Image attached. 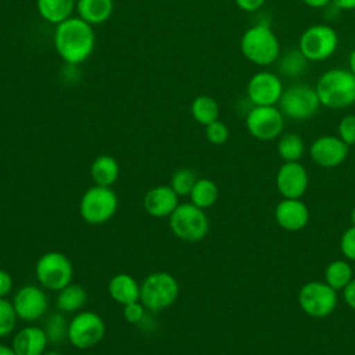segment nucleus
Here are the masks:
<instances>
[{
    "instance_id": "obj_9",
    "label": "nucleus",
    "mask_w": 355,
    "mask_h": 355,
    "mask_svg": "<svg viewBox=\"0 0 355 355\" xmlns=\"http://www.w3.org/2000/svg\"><path fill=\"white\" fill-rule=\"evenodd\" d=\"M338 47L337 32L324 24L306 28L298 42V49L308 61H324L330 58Z\"/></svg>"
},
{
    "instance_id": "obj_5",
    "label": "nucleus",
    "mask_w": 355,
    "mask_h": 355,
    "mask_svg": "<svg viewBox=\"0 0 355 355\" xmlns=\"http://www.w3.org/2000/svg\"><path fill=\"white\" fill-rule=\"evenodd\" d=\"M118 211V196L112 187L94 184L87 189L79 201V214L89 225H103Z\"/></svg>"
},
{
    "instance_id": "obj_18",
    "label": "nucleus",
    "mask_w": 355,
    "mask_h": 355,
    "mask_svg": "<svg viewBox=\"0 0 355 355\" xmlns=\"http://www.w3.org/2000/svg\"><path fill=\"white\" fill-rule=\"evenodd\" d=\"M43 327L31 324L19 329L12 337V348L17 355H43L49 345Z\"/></svg>"
},
{
    "instance_id": "obj_30",
    "label": "nucleus",
    "mask_w": 355,
    "mask_h": 355,
    "mask_svg": "<svg viewBox=\"0 0 355 355\" xmlns=\"http://www.w3.org/2000/svg\"><path fill=\"white\" fill-rule=\"evenodd\" d=\"M68 323L61 312L51 313L44 322V331L50 343L60 344L68 340Z\"/></svg>"
},
{
    "instance_id": "obj_23",
    "label": "nucleus",
    "mask_w": 355,
    "mask_h": 355,
    "mask_svg": "<svg viewBox=\"0 0 355 355\" xmlns=\"http://www.w3.org/2000/svg\"><path fill=\"white\" fill-rule=\"evenodd\" d=\"M75 7V0H36V8L40 18L53 25H58L72 17Z\"/></svg>"
},
{
    "instance_id": "obj_38",
    "label": "nucleus",
    "mask_w": 355,
    "mask_h": 355,
    "mask_svg": "<svg viewBox=\"0 0 355 355\" xmlns=\"http://www.w3.org/2000/svg\"><path fill=\"white\" fill-rule=\"evenodd\" d=\"M234 3L240 10L245 12H254L265 4V0H234Z\"/></svg>"
},
{
    "instance_id": "obj_37",
    "label": "nucleus",
    "mask_w": 355,
    "mask_h": 355,
    "mask_svg": "<svg viewBox=\"0 0 355 355\" xmlns=\"http://www.w3.org/2000/svg\"><path fill=\"white\" fill-rule=\"evenodd\" d=\"M12 286L14 282L11 275L7 270L0 269V298H6L12 291Z\"/></svg>"
},
{
    "instance_id": "obj_43",
    "label": "nucleus",
    "mask_w": 355,
    "mask_h": 355,
    "mask_svg": "<svg viewBox=\"0 0 355 355\" xmlns=\"http://www.w3.org/2000/svg\"><path fill=\"white\" fill-rule=\"evenodd\" d=\"M348 67H349V71L355 75V47L352 49V51L349 53V58H348Z\"/></svg>"
},
{
    "instance_id": "obj_32",
    "label": "nucleus",
    "mask_w": 355,
    "mask_h": 355,
    "mask_svg": "<svg viewBox=\"0 0 355 355\" xmlns=\"http://www.w3.org/2000/svg\"><path fill=\"white\" fill-rule=\"evenodd\" d=\"M17 312L14 309L12 301L7 298H0V338L10 336L17 327Z\"/></svg>"
},
{
    "instance_id": "obj_26",
    "label": "nucleus",
    "mask_w": 355,
    "mask_h": 355,
    "mask_svg": "<svg viewBox=\"0 0 355 355\" xmlns=\"http://www.w3.org/2000/svg\"><path fill=\"white\" fill-rule=\"evenodd\" d=\"M219 196V190L218 186L214 180L211 179H197L194 187L191 189L189 197H190V202H193L194 205H197L198 208L207 209L211 208Z\"/></svg>"
},
{
    "instance_id": "obj_10",
    "label": "nucleus",
    "mask_w": 355,
    "mask_h": 355,
    "mask_svg": "<svg viewBox=\"0 0 355 355\" xmlns=\"http://www.w3.org/2000/svg\"><path fill=\"white\" fill-rule=\"evenodd\" d=\"M105 336L103 318L93 311H79L68 323V341L78 349L97 345Z\"/></svg>"
},
{
    "instance_id": "obj_29",
    "label": "nucleus",
    "mask_w": 355,
    "mask_h": 355,
    "mask_svg": "<svg viewBox=\"0 0 355 355\" xmlns=\"http://www.w3.org/2000/svg\"><path fill=\"white\" fill-rule=\"evenodd\" d=\"M326 283L334 290L344 288L352 280V269L345 261H333L324 272Z\"/></svg>"
},
{
    "instance_id": "obj_16",
    "label": "nucleus",
    "mask_w": 355,
    "mask_h": 355,
    "mask_svg": "<svg viewBox=\"0 0 355 355\" xmlns=\"http://www.w3.org/2000/svg\"><path fill=\"white\" fill-rule=\"evenodd\" d=\"M277 190L284 198H301L308 187L306 169L298 162H284L276 176Z\"/></svg>"
},
{
    "instance_id": "obj_20",
    "label": "nucleus",
    "mask_w": 355,
    "mask_h": 355,
    "mask_svg": "<svg viewBox=\"0 0 355 355\" xmlns=\"http://www.w3.org/2000/svg\"><path fill=\"white\" fill-rule=\"evenodd\" d=\"M108 294L115 302L123 306L130 302L140 301V284L133 276L128 273H118L108 282Z\"/></svg>"
},
{
    "instance_id": "obj_8",
    "label": "nucleus",
    "mask_w": 355,
    "mask_h": 355,
    "mask_svg": "<svg viewBox=\"0 0 355 355\" xmlns=\"http://www.w3.org/2000/svg\"><path fill=\"white\" fill-rule=\"evenodd\" d=\"M320 107V101L315 87L305 83L291 85L283 90L279 101L282 114L294 121H305L313 116Z\"/></svg>"
},
{
    "instance_id": "obj_31",
    "label": "nucleus",
    "mask_w": 355,
    "mask_h": 355,
    "mask_svg": "<svg viewBox=\"0 0 355 355\" xmlns=\"http://www.w3.org/2000/svg\"><path fill=\"white\" fill-rule=\"evenodd\" d=\"M197 175L193 169L190 168H180L178 171L173 172L172 178H171V187L173 189V191L179 196V197H184L189 196L191 189L194 187L196 182H197Z\"/></svg>"
},
{
    "instance_id": "obj_11",
    "label": "nucleus",
    "mask_w": 355,
    "mask_h": 355,
    "mask_svg": "<svg viewBox=\"0 0 355 355\" xmlns=\"http://www.w3.org/2000/svg\"><path fill=\"white\" fill-rule=\"evenodd\" d=\"M250 135L258 140H273L284 128V115L276 105H254L245 118Z\"/></svg>"
},
{
    "instance_id": "obj_24",
    "label": "nucleus",
    "mask_w": 355,
    "mask_h": 355,
    "mask_svg": "<svg viewBox=\"0 0 355 355\" xmlns=\"http://www.w3.org/2000/svg\"><path fill=\"white\" fill-rule=\"evenodd\" d=\"M87 301V293L86 290L75 283H69L60 291H57L55 297V305L60 312L72 313L79 312Z\"/></svg>"
},
{
    "instance_id": "obj_41",
    "label": "nucleus",
    "mask_w": 355,
    "mask_h": 355,
    "mask_svg": "<svg viewBox=\"0 0 355 355\" xmlns=\"http://www.w3.org/2000/svg\"><path fill=\"white\" fill-rule=\"evenodd\" d=\"M305 6L311 7V8H323L326 7L329 3H331V0H301Z\"/></svg>"
},
{
    "instance_id": "obj_34",
    "label": "nucleus",
    "mask_w": 355,
    "mask_h": 355,
    "mask_svg": "<svg viewBox=\"0 0 355 355\" xmlns=\"http://www.w3.org/2000/svg\"><path fill=\"white\" fill-rule=\"evenodd\" d=\"M337 130H338V137L347 146L355 144V115L349 114L341 118Z\"/></svg>"
},
{
    "instance_id": "obj_36",
    "label": "nucleus",
    "mask_w": 355,
    "mask_h": 355,
    "mask_svg": "<svg viewBox=\"0 0 355 355\" xmlns=\"http://www.w3.org/2000/svg\"><path fill=\"white\" fill-rule=\"evenodd\" d=\"M340 247H341L343 254L348 259L355 261V226H352L344 232V234L341 236Z\"/></svg>"
},
{
    "instance_id": "obj_42",
    "label": "nucleus",
    "mask_w": 355,
    "mask_h": 355,
    "mask_svg": "<svg viewBox=\"0 0 355 355\" xmlns=\"http://www.w3.org/2000/svg\"><path fill=\"white\" fill-rule=\"evenodd\" d=\"M0 355H17L12 345H7L0 343Z\"/></svg>"
},
{
    "instance_id": "obj_14",
    "label": "nucleus",
    "mask_w": 355,
    "mask_h": 355,
    "mask_svg": "<svg viewBox=\"0 0 355 355\" xmlns=\"http://www.w3.org/2000/svg\"><path fill=\"white\" fill-rule=\"evenodd\" d=\"M280 78L269 71L254 73L247 83V96L254 105H276L283 94Z\"/></svg>"
},
{
    "instance_id": "obj_25",
    "label": "nucleus",
    "mask_w": 355,
    "mask_h": 355,
    "mask_svg": "<svg viewBox=\"0 0 355 355\" xmlns=\"http://www.w3.org/2000/svg\"><path fill=\"white\" fill-rule=\"evenodd\" d=\"M190 112L194 121L207 126L208 123L219 119V104L214 97L208 94H200L193 100Z\"/></svg>"
},
{
    "instance_id": "obj_7",
    "label": "nucleus",
    "mask_w": 355,
    "mask_h": 355,
    "mask_svg": "<svg viewBox=\"0 0 355 355\" xmlns=\"http://www.w3.org/2000/svg\"><path fill=\"white\" fill-rule=\"evenodd\" d=\"M35 276L39 284L51 291H60L73 279V265L71 259L60 251L43 254L35 265Z\"/></svg>"
},
{
    "instance_id": "obj_44",
    "label": "nucleus",
    "mask_w": 355,
    "mask_h": 355,
    "mask_svg": "<svg viewBox=\"0 0 355 355\" xmlns=\"http://www.w3.org/2000/svg\"><path fill=\"white\" fill-rule=\"evenodd\" d=\"M351 220H352V226H355V208L351 212Z\"/></svg>"
},
{
    "instance_id": "obj_13",
    "label": "nucleus",
    "mask_w": 355,
    "mask_h": 355,
    "mask_svg": "<svg viewBox=\"0 0 355 355\" xmlns=\"http://www.w3.org/2000/svg\"><path fill=\"white\" fill-rule=\"evenodd\" d=\"M12 305L18 319L33 323L43 318L49 309V298L44 290L35 284H26L17 290Z\"/></svg>"
},
{
    "instance_id": "obj_40",
    "label": "nucleus",
    "mask_w": 355,
    "mask_h": 355,
    "mask_svg": "<svg viewBox=\"0 0 355 355\" xmlns=\"http://www.w3.org/2000/svg\"><path fill=\"white\" fill-rule=\"evenodd\" d=\"M331 3L340 10H345V11L355 10V0H331Z\"/></svg>"
},
{
    "instance_id": "obj_33",
    "label": "nucleus",
    "mask_w": 355,
    "mask_h": 355,
    "mask_svg": "<svg viewBox=\"0 0 355 355\" xmlns=\"http://www.w3.org/2000/svg\"><path fill=\"white\" fill-rule=\"evenodd\" d=\"M205 137L212 144H223L229 139V129L222 121L216 119L205 126Z\"/></svg>"
},
{
    "instance_id": "obj_19",
    "label": "nucleus",
    "mask_w": 355,
    "mask_h": 355,
    "mask_svg": "<svg viewBox=\"0 0 355 355\" xmlns=\"http://www.w3.org/2000/svg\"><path fill=\"white\" fill-rule=\"evenodd\" d=\"M275 216L283 229L297 232L306 226L309 220V211L300 198H284L276 207Z\"/></svg>"
},
{
    "instance_id": "obj_17",
    "label": "nucleus",
    "mask_w": 355,
    "mask_h": 355,
    "mask_svg": "<svg viewBox=\"0 0 355 355\" xmlns=\"http://www.w3.org/2000/svg\"><path fill=\"white\" fill-rule=\"evenodd\" d=\"M179 205V196L171 186L150 189L143 198L146 212L153 218H169Z\"/></svg>"
},
{
    "instance_id": "obj_45",
    "label": "nucleus",
    "mask_w": 355,
    "mask_h": 355,
    "mask_svg": "<svg viewBox=\"0 0 355 355\" xmlns=\"http://www.w3.org/2000/svg\"><path fill=\"white\" fill-rule=\"evenodd\" d=\"M43 355H61V354H58V352H54V351H49V352L46 351Z\"/></svg>"
},
{
    "instance_id": "obj_2",
    "label": "nucleus",
    "mask_w": 355,
    "mask_h": 355,
    "mask_svg": "<svg viewBox=\"0 0 355 355\" xmlns=\"http://www.w3.org/2000/svg\"><path fill=\"white\" fill-rule=\"evenodd\" d=\"M315 90L320 105L334 110L347 108L355 104V75L349 69H329L319 76Z\"/></svg>"
},
{
    "instance_id": "obj_22",
    "label": "nucleus",
    "mask_w": 355,
    "mask_h": 355,
    "mask_svg": "<svg viewBox=\"0 0 355 355\" xmlns=\"http://www.w3.org/2000/svg\"><path fill=\"white\" fill-rule=\"evenodd\" d=\"M90 176L94 184L112 187V184L119 178V164L108 154H101L94 158L90 165Z\"/></svg>"
},
{
    "instance_id": "obj_35",
    "label": "nucleus",
    "mask_w": 355,
    "mask_h": 355,
    "mask_svg": "<svg viewBox=\"0 0 355 355\" xmlns=\"http://www.w3.org/2000/svg\"><path fill=\"white\" fill-rule=\"evenodd\" d=\"M147 308L141 304V301H135L128 305H123V318L126 322L132 324H140V322L146 318Z\"/></svg>"
},
{
    "instance_id": "obj_21",
    "label": "nucleus",
    "mask_w": 355,
    "mask_h": 355,
    "mask_svg": "<svg viewBox=\"0 0 355 355\" xmlns=\"http://www.w3.org/2000/svg\"><path fill=\"white\" fill-rule=\"evenodd\" d=\"M76 11L90 25H101L112 15L114 0H78Z\"/></svg>"
},
{
    "instance_id": "obj_12",
    "label": "nucleus",
    "mask_w": 355,
    "mask_h": 355,
    "mask_svg": "<svg viewBox=\"0 0 355 355\" xmlns=\"http://www.w3.org/2000/svg\"><path fill=\"white\" fill-rule=\"evenodd\" d=\"M300 306L312 318L329 316L337 305V294L333 287L322 282L306 283L298 295Z\"/></svg>"
},
{
    "instance_id": "obj_27",
    "label": "nucleus",
    "mask_w": 355,
    "mask_h": 355,
    "mask_svg": "<svg viewBox=\"0 0 355 355\" xmlns=\"http://www.w3.org/2000/svg\"><path fill=\"white\" fill-rule=\"evenodd\" d=\"M308 62L300 49H293L283 54L279 61V69L287 78H297L305 72Z\"/></svg>"
},
{
    "instance_id": "obj_4",
    "label": "nucleus",
    "mask_w": 355,
    "mask_h": 355,
    "mask_svg": "<svg viewBox=\"0 0 355 355\" xmlns=\"http://www.w3.org/2000/svg\"><path fill=\"white\" fill-rule=\"evenodd\" d=\"M179 297V283L168 272H153L140 283V301L147 311L171 308Z\"/></svg>"
},
{
    "instance_id": "obj_3",
    "label": "nucleus",
    "mask_w": 355,
    "mask_h": 355,
    "mask_svg": "<svg viewBox=\"0 0 355 355\" xmlns=\"http://www.w3.org/2000/svg\"><path fill=\"white\" fill-rule=\"evenodd\" d=\"M241 54L252 64L266 67L280 57V44L275 32L265 24L248 28L240 39Z\"/></svg>"
},
{
    "instance_id": "obj_39",
    "label": "nucleus",
    "mask_w": 355,
    "mask_h": 355,
    "mask_svg": "<svg viewBox=\"0 0 355 355\" xmlns=\"http://www.w3.org/2000/svg\"><path fill=\"white\" fill-rule=\"evenodd\" d=\"M344 300L348 304L349 308L355 309V279H352L345 287H344Z\"/></svg>"
},
{
    "instance_id": "obj_15",
    "label": "nucleus",
    "mask_w": 355,
    "mask_h": 355,
    "mask_svg": "<svg viewBox=\"0 0 355 355\" xmlns=\"http://www.w3.org/2000/svg\"><path fill=\"white\" fill-rule=\"evenodd\" d=\"M348 146L336 136L318 137L311 146V157L323 168H334L345 161Z\"/></svg>"
},
{
    "instance_id": "obj_1",
    "label": "nucleus",
    "mask_w": 355,
    "mask_h": 355,
    "mask_svg": "<svg viewBox=\"0 0 355 355\" xmlns=\"http://www.w3.org/2000/svg\"><path fill=\"white\" fill-rule=\"evenodd\" d=\"M96 35L93 25L80 17H69L55 25L54 47L60 58L69 65L85 62L94 51Z\"/></svg>"
},
{
    "instance_id": "obj_28",
    "label": "nucleus",
    "mask_w": 355,
    "mask_h": 355,
    "mask_svg": "<svg viewBox=\"0 0 355 355\" xmlns=\"http://www.w3.org/2000/svg\"><path fill=\"white\" fill-rule=\"evenodd\" d=\"M305 150L304 140L297 133H286L280 137L277 144V153L286 162L298 161Z\"/></svg>"
},
{
    "instance_id": "obj_6",
    "label": "nucleus",
    "mask_w": 355,
    "mask_h": 355,
    "mask_svg": "<svg viewBox=\"0 0 355 355\" xmlns=\"http://www.w3.org/2000/svg\"><path fill=\"white\" fill-rule=\"evenodd\" d=\"M169 227L178 239L187 243H197L207 236L209 222L202 208H198L193 202H183L169 216Z\"/></svg>"
}]
</instances>
